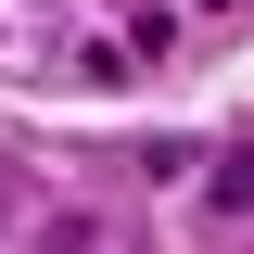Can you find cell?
<instances>
[{
	"instance_id": "cell-2",
	"label": "cell",
	"mask_w": 254,
	"mask_h": 254,
	"mask_svg": "<svg viewBox=\"0 0 254 254\" xmlns=\"http://www.w3.org/2000/svg\"><path fill=\"white\" fill-rule=\"evenodd\" d=\"M216 13H254V0H216Z\"/></svg>"
},
{
	"instance_id": "cell-1",
	"label": "cell",
	"mask_w": 254,
	"mask_h": 254,
	"mask_svg": "<svg viewBox=\"0 0 254 254\" xmlns=\"http://www.w3.org/2000/svg\"><path fill=\"white\" fill-rule=\"evenodd\" d=\"M216 216H254V140H242V153H216Z\"/></svg>"
}]
</instances>
